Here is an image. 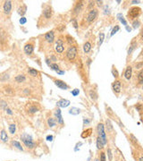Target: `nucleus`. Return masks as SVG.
<instances>
[{
  "mask_svg": "<svg viewBox=\"0 0 143 161\" xmlns=\"http://www.w3.org/2000/svg\"><path fill=\"white\" fill-rule=\"evenodd\" d=\"M26 10H27L26 5H23V9H22V7L18 8V13H19L20 15H24V13H26Z\"/></svg>",
  "mask_w": 143,
  "mask_h": 161,
  "instance_id": "nucleus-42",
  "label": "nucleus"
},
{
  "mask_svg": "<svg viewBox=\"0 0 143 161\" xmlns=\"http://www.w3.org/2000/svg\"><path fill=\"white\" fill-rule=\"evenodd\" d=\"M96 145H97V149H98V150H101V151H102L103 149H104L105 145L103 144L102 141L100 140L99 137H97V140H96Z\"/></svg>",
  "mask_w": 143,
  "mask_h": 161,
  "instance_id": "nucleus-26",
  "label": "nucleus"
},
{
  "mask_svg": "<svg viewBox=\"0 0 143 161\" xmlns=\"http://www.w3.org/2000/svg\"><path fill=\"white\" fill-rule=\"evenodd\" d=\"M105 127H107V132L115 133V130H114V127H113V125H112L111 121L109 120V119H107V120H106V126H105Z\"/></svg>",
  "mask_w": 143,
  "mask_h": 161,
  "instance_id": "nucleus-27",
  "label": "nucleus"
},
{
  "mask_svg": "<svg viewBox=\"0 0 143 161\" xmlns=\"http://www.w3.org/2000/svg\"><path fill=\"white\" fill-rule=\"evenodd\" d=\"M112 89L113 92L115 94L116 96H118L122 91V81L119 79L115 80V81L112 83Z\"/></svg>",
  "mask_w": 143,
  "mask_h": 161,
  "instance_id": "nucleus-13",
  "label": "nucleus"
},
{
  "mask_svg": "<svg viewBox=\"0 0 143 161\" xmlns=\"http://www.w3.org/2000/svg\"><path fill=\"white\" fill-rule=\"evenodd\" d=\"M54 115H55V119L56 121L57 122L58 125H60L61 126L64 125V119H63V116H62V112L60 110V108H56V110H55V113H54Z\"/></svg>",
  "mask_w": 143,
  "mask_h": 161,
  "instance_id": "nucleus-17",
  "label": "nucleus"
},
{
  "mask_svg": "<svg viewBox=\"0 0 143 161\" xmlns=\"http://www.w3.org/2000/svg\"><path fill=\"white\" fill-rule=\"evenodd\" d=\"M93 45L94 43H92V41L90 40H86L83 45H82V50H83V52L84 54H89L91 50H92V48H93Z\"/></svg>",
  "mask_w": 143,
  "mask_h": 161,
  "instance_id": "nucleus-15",
  "label": "nucleus"
},
{
  "mask_svg": "<svg viewBox=\"0 0 143 161\" xmlns=\"http://www.w3.org/2000/svg\"><path fill=\"white\" fill-rule=\"evenodd\" d=\"M112 74H113V76L115 77V80H116V79H119V72H118V71H117V69H116V67L115 66V65H113L112 66Z\"/></svg>",
  "mask_w": 143,
  "mask_h": 161,
  "instance_id": "nucleus-31",
  "label": "nucleus"
},
{
  "mask_svg": "<svg viewBox=\"0 0 143 161\" xmlns=\"http://www.w3.org/2000/svg\"><path fill=\"white\" fill-rule=\"evenodd\" d=\"M94 161H99V158L98 157H97V158H95V160Z\"/></svg>",
  "mask_w": 143,
  "mask_h": 161,
  "instance_id": "nucleus-56",
  "label": "nucleus"
},
{
  "mask_svg": "<svg viewBox=\"0 0 143 161\" xmlns=\"http://www.w3.org/2000/svg\"><path fill=\"white\" fill-rule=\"evenodd\" d=\"M117 17H118V20H120V22L124 25V26H127V22L124 20V18L123 16V14L122 13H118L117 14Z\"/></svg>",
  "mask_w": 143,
  "mask_h": 161,
  "instance_id": "nucleus-40",
  "label": "nucleus"
},
{
  "mask_svg": "<svg viewBox=\"0 0 143 161\" xmlns=\"http://www.w3.org/2000/svg\"><path fill=\"white\" fill-rule=\"evenodd\" d=\"M21 140L23 142L24 146L28 149H33L36 148V142L34 141V140L32 138V136L30 135L29 133H22L21 135Z\"/></svg>",
  "mask_w": 143,
  "mask_h": 161,
  "instance_id": "nucleus-8",
  "label": "nucleus"
},
{
  "mask_svg": "<svg viewBox=\"0 0 143 161\" xmlns=\"http://www.w3.org/2000/svg\"><path fill=\"white\" fill-rule=\"evenodd\" d=\"M69 113L71 115H73V116H77V115H79L80 113V108H77V107H72L71 109H70V111H69Z\"/></svg>",
  "mask_w": 143,
  "mask_h": 161,
  "instance_id": "nucleus-33",
  "label": "nucleus"
},
{
  "mask_svg": "<svg viewBox=\"0 0 143 161\" xmlns=\"http://www.w3.org/2000/svg\"><path fill=\"white\" fill-rule=\"evenodd\" d=\"M26 22V19H25V17H22L21 19H20V23H22V24H24Z\"/></svg>",
  "mask_w": 143,
  "mask_h": 161,
  "instance_id": "nucleus-52",
  "label": "nucleus"
},
{
  "mask_svg": "<svg viewBox=\"0 0 143 161\" xmlns=\"http://www.w3.org/2000/svg\"><path fill=\"white\" fill-rule=\"evenodd\" d=\"M34 48H35V41L33 40H29L23 47V52L26 56H31L34 53Z\"/></svg>",
  "mask_w": 143,
  "mask_h": 161,
  "instance_id": "nucleus-11",
  "label": "nucleus"
},
{
  "mask_svg": "<svg viewBox=\"0 0 143 161\" xmlns=\"http://www.w3.org/2000/svg\"><path fill=\"white\" fill-rule=\"evenodd\" d=\"M88 94H89V97L90 98V99L94 101V102H97L98 99V91H97V89H89V91H88Z\"/></svg>",
  "mask_w": 143,
  "mask_h": 161,
  "instance_id": "nucleus-19",
  "label": "nucleus"
},
{
  "mask_svg": "<svg viewBox=\"0 0 143 161\" xmlns=\"http://www.w3.org/2000/svg\"><path fill=\"white\" fill-rule=\"evenodd\" d=\"M143 72L142 70H139V71L137 72V74H136V77H137V80H138V83L139 85H142L143 83Z\"/></svg>",
  "mask_w": 143,
  "mask_h": 161,
  "instance_id": "nucleus-29",
  "label": "nucleus"
},
{
  "mask_svg": "<svg viewBox=\"0 0 143 161\" xmlns=\"http://www.w3.org/2000/svg\"><path fill=\"white\" fill-rule=\"evenodd\" d=\"M89 123H90V121L88 119V118H83V125H89Z\"/></svg>",
  "mask_w": 143,
  "mask_h": 161,
  "instance_id": "nucleus-47",
  "label": "nucleus"
},
{
  "mask_svg": "<svg viewBox=\"0 0 143 161\" xmlns=\"http://www.w3.org/2000/svg\"><path fill=\"white\" fill-rule=\"evenodd\" d=\"M71 22H72V23L73 27H74L75 29H78V27H79V23H78L77 19H76V18H72Z\"/></svg>",
  "mask_w": 143,
  "mask_h": 161,
  "instance_id": "nucleus-45",
  "label": "nucleus"
},
{
  "mask_svg": "<svg viewBox=\"0 0 143 161\" xmlns=\"http://www.w3.org/2000/svg\"><path fill=\"white\" fill-rule=\"evenodd\" d=\"M14 81L16 82V83H18V84H22V83H24L25 81L27 80V77L26 75H24V74H18V75H16L15 77H14Z\"/></svg>",
  "mask_w": 143,
  "mask_h": 161,
  "instance_id": "nucleus-20",
  "label": "nucleus"
},
{
  "mask_svg": "<svg viewBox=\"0 0 143 161\" xmlns=\"http://www.w3.org/2000/svg\"><path fill=\"white\" fill-rule=\"evenodd\" d=\"M0 140H1V141H3V142H7L9 141L8 134H7V133L5 132V130L4 129L1 130V132H0Z\"/></svg>",
  "mask_w": 143,
  "mask_h": 161,
  "instance_id": "nucleus-23",
  "label": "nucleus"
},
{
  "mask_svg": "<svg viewBox=\"0 0 143 161\" xmlns=\"http://www.w3.org/2000/svg\"><path fill=\"white\" fill-rule=\"evenodd\" d=\"M56 104H57V106L59 107H67L70 104H71V102H70V100H68V99L61 98Z\"/></svg>",
  "mask_w": 143,
  "mask_h": 161,
  "instance_id": "nucleus-22",
  "label": "nucleus"
},
{
  "mask_svg": "<svg viewBox=\"0 0 143 161\" xmlns=\"http://www.w3.org/2000/svg\"><path fill=\"white\" fill-rule=\"evenodd\" d=\"M5 112H6V114H7V115H10V116H12V115L13 114V111H12V109H11V108H9V107H6V108H5Z\"/></svg>",
  "mask_w": 143,
  "mask_h": 161,
  "instance_id": "nucleus-46",
  "label": "nucleus"
},
{
  "mask_svg": "<svg viewBox=\"0 0 143 161\" xmlns=\"http://www.w3.org/2000/svg\"><path fill=\"white\" fill-rule=\"evenodd\" d=\"M12 9H13V4L12 1H4L3 4V11L6 15H9L12 13Z\"/></svg>",
  "mask_w": 143,
  "mask_h": 161,
  "instance_id": "nucleus-16",
  "label": "nucleus"
},
{
  "mask_svg": "<svg viewBox=\"0 0 143 161\" xmlns=\"http://www.w3.org/2000/svg\"><path fill=\"white\" fill-rule=\"evenodd\" d=\"M118 31H120V26H119V25H115V27H114V28H113V30H112L111 37L112 36H114V34H115Z\"/></svg>",
  "mask_w": 143,
  "mask_h": 161,
  "instance_id": "nucleus-44",
  "label": "nucleus"
},
{
  "mask_svg": "<svg viewBox=\"0 0 143 161\" xmlns=\"http://www.w3.org/2000/svg\"><path fill=\"white\" fill-rule=\"evenodd\" d=\"M27 72L28 74L31 76V77H33V78H36L40 75V72L38 71L37 69H34V68H31V67H29L27 69Z\"/></svg>",
  "mask_w": 143,
  "mask_h": 161,
  "instance_id": "nucleus-21",
  "label": "nucleus"
},
{
  "mask_svg": "<svg viewBox=\"0 0 143 161\" xmlns=\"http://www.w3.org/2000/svg\"><path fill=\"white\" fill-rule=\"evenodd\" d=\"M104 40H105V33L100 32L99 33V39H98V47H100L102 45V43L104 42Z\"/></svg>",
  "mask_w": 143,
  "mask_h": 161,
  "instance_id": "nucleus-39",
  "label": "nucleus"
},
{
  "mask_svg": "<svg viewBox=\"0 0 143 161\" xmlns=\"http://www.w3.org/2000/svg\"><path fill=\"white\" fill-rule=\"evenodd\" d=\"M131 3H132V4H139L140 3V1H131Z\"/></svg>",
  "mask_w": 143,
  "mask_h": 161,
  "instance_id": "nucleus-53",
  "label": "nucleus"
},
{
  "mask_svg": "<svg viewBox=\"0 0 143 161\" xmlns=\"http://www.w3.org/2000/svg\"><path fill=\"white\" fill-rule=\"evenodd\" d=\"M115 161H118V160H115Z\"/></svg>",
  "mask_w": 143,
  "mask_h": 161,
  "instance_id": "nucleus-57",
  "label": "nucleus"
},
{
  "mask_svg": "<svg viewBox=\"0 0 143 161\" xmlns=\"http://www.w3.org/2000/svg\"><path fill=\"white\" fill-rule=\"evenodd\" d=\"M135 108L138 110V112H140L141 111V104H139V103L137 104V105L135 106Z\"/></svg>",
  "mask_w": 143,
  "mask_h": 161,
  "instance_id": "nucleus-48",
  "label": "nucleus"
},
{
  "mask_svg": "<svg viewBox=\"0 0 143 161\" xmlns=\"http://www.w3.org/2000/svg\"><path fill=\"white\" fill-rule=\"evenodd\" d=\"M139 47V41H138V38H134L132 39V40L131 41V43L129 45V48H128V50H127V61H129V59H131L132 54L134 53V51L138 48Z\"/></svg>",
  "mask_w": 143,
  "mask_h": 161,
  "instance_id": "nucleus-10",
  "label": "nucleus"
},
{
  "mask_svg": "<svg viewBox=\"0 0 143 161\" xmlns=\"http://www.w3.org/2000/svg\"><path fill=\"white\" fill-rule=\"evenodd\" d=\"M54 16V10L53 7L51 6V4H47L44 5L43 10H42V13L41 16L40 17V22L42 21V27H47L49 22L53 19Z\"/></svg>",
  "mask_w": 143,
  "mask_h": 161,
  "instance_id": "nucleus-3",
  "label": "nucleus"
},
{
  "mask_svg": "<svg viewBox=\"0 0 143 161\" xmlns=\"http://www.w3.org/2000/svg\"><path fill=\"white\" fill-rule=\"evenodd\" d=\"M141 13H142V9L139 6L134 5V6H131L128 9L126 17H127V20L129 22H132L134 20L139 19V17L141 15Z\"/></svg>",
  "mask_w": 143,
  "mask_h": 161,
  "instance_id": "nucleus-6",
  "label": "nucleus"
},
{
  "mask_svg": "<svg viewBox=\"0 0 143 161\" xmlns=\"http://www.w3.org/2000/svg\"><path fill=\"white\" fill-rule=\"evenodd\" d=\"M105 125L103 123H98L97 125V133H98V137L100 138L102 141L103 144L106 146L107 144V133L105 130Z\"/></svg>",
  "mask_w": 143,
  "mask_h": 161,
  "instance_id": "nucleus-9",
  "label": "nucleus"
},
{
  "mask_svg": "<svg viewBox=\"0 0 143 161\" xmlns=\"http://www.w3.org/2000/svg\"><path fill=\"white\" fill-rule=\"evenodd\" d=\"M47 123H48V125L49 128H54L56 125V121L54 117H48Z\"/></svg>",
  "mask_w": 143,
  "mask_h": 161,
  "instance_id": "nucleus-25",
  "label": "nucleus"
},
{
  "mask_svg": "<svg viewBox=\"0 0 143 161\" xmlns=\"http://www.w3.org/2000/svg\"><path fill=\"white\" fill-rule=\"evenodd\" d=\"M131 25H132L133 29H138L141 25V22L139 21V19H137V20H134V21L131 22Z\"/></svg>",
  "mask_w": 143,
  "mask_h": 161,
  "instance_id": "nucleus-32",
  "label": "nucleus"
},
{
  "mask_svg": "<svg viewBox=\"0 0 143 161\" xmlns=\"http://www.w3.org/2000/svg\"><path fill=\"white\" fill-rule=\"evenodd\" d=\"M53 139H54L53 135H48V136H47V141H52Z\"/></svg>",
  "mask_w": 143,
  "mask_h": 161,
  "instance_id": "nucleus-49",
  "label": "nucleus"
},
{
  "mask_svg": "<svg viewBox=\"0 0 143 161\" xmlns=\"http://www.w3.org/2000/svg\"><path fill=\"white\" fill-rule=\"evenodd\" d=\"M36 104L35 103H28V105L26 106V111L28 114L33 115V114H36L37 112L40 111V107Z\"/></svg>",
  "mask_w": 143,
  "mask_h": 161,
  "instance_id": "nucleus-14",
  "label": "nucleus"
},
{
  "mask_svg": "<svg viewBox=\"0 0 143 161\" xmlns=\"http://www.w3.org/2000/svg\"><path fill=\"white\" fill-rule=\"evenodd\" d=\"M107 157H108V160L113 161V152H112L110 148H107Z\"/></svg>",
  "mask_w": 143,
  "mask_h": 161,
  "instance_id": "nucleus-41",
  "label": "nucleus"
},
{
  "mask_svg": "<svg viewBox=\"0 0 143 161\" xmlns=\"http://www.w3.org/2000/svg\"><path fill=\"white\" fill-rule=\"evenodd\" d=\"M138 161H143V157L141 155H139V158H138Z\"/></svg>",
  "mask_w": 143,
  "mask_h": 161,
  "instance_id": "nucleus-55",
  "label": "nucleus"
},
{
  "mask_svg": "<svg viewBox=\"0 0 143 161\" xmlns=\"http://www.w3.org/2000/svg\"><path fill=\"white\" fill-rule=\"evenodd\" d=\"M99 161H107V156H106V153L104 151L100 152V155H99Z\"/></svg>",
  "mask_w": 143,
  "mask_h": 161,
  "instance_id": "nucleus-43",
  "label": "nucleus"
},
{
  "mask_svg": "<svg viewBox=\"0 0 143 161\" xmlns=\"http://www.w3.org/2000/svg\"><path fill=\"white\" fill-rule=\"evenodd\" d=\"M48 65L50 66V68H51L52 70H54V71L58 72L60 70V66H59V64H57V63H50Z\"/></svg>",
  "mask_w": 143,
  "mask_h": 161,
  "instance_id": "nucleus-34",
  "label": "nucleus"
},
{
  "mask_svg": "<svg viewBox=\"0 0 143 161\" xmlns=\"http://www.w3.org/2000/svg\"><path fill=\"white\" fill-rule=\"evenodd\" d=\"M10 79V73L7 72H2L0 73V81H7V80Z\"/></svg>",
  "mask_w": 143,
  "mask_h": 161,
  "instance_id": "nucleus-24",
  "label": "nucleus"
},
{
  "mask_svg": "<svg viewBox=\"0 0 143 161\" xmlns=\"http://www.w3.org/2000/svg\"><path fill=\"white\" fill-rule=\"evenodd\" d=\"M78 93H79V89H75V91H73V92H72V94H73L74 96H76Z\"/></svg>",
  "mask_w": 143,
  "mask_h": 161,
  "instance_id": "nucleus-54",
  "label": "nucleus"
},
{
  "mask_svg": "<svg viewBox=\"0 0 143 161\" xmlns=\"http://www.w3.org/2000/svg\"><path fill=\"white\" fill-rule=\"evenodd\" d=\"M91 132H92V129H91V128L87 129L86 131H83V133L81 134V137H82V138H87V137H89V135L91 134Z\"/></svg>",
  "mask_w": 143,
  "mask_h": 161,
  "instance_id": "nucleus-37",
  "label": "nucleus"
},
{
  "mask_svg": "<svg viewBox=\"0 0 143 161\" xmlns=\"http://www.w3.org/2000/svg\"><path fill=\"white\" fill-rule=\"evenodd\" d=\"M142 66H143V62L142 61H136V62L133 64V67L136 71H139V70H142Z\"/></svg>",
  "mask_w": 143,
  "mask_h": 161,
  "instance_id": "nucleus-30",
  "label": "nucleus"
},
{
  "mask_svg": "<svg viewBox=\"0 0 143 161\" xmlns=\"http://www.w3.org/2000/svg\"><path fill=\"white\" fill-rule=\"evenodd\" d=\"M95 3H96V4L98 5V6H102L103 5V1H95Z\"/></svg>",
  "mask_w": 143,
  "mask_h": 161,
  "instance_id": "nucleus-51",
  "label": "nucleus"
},
{
  "mask_svg": "<svg viewBox=\"0 0 143 161\" xmlns=\"http://www.w3.org/2000/svg\"><path fill=\"white\" fill-rule=\"evenodd\" d=\"M98 15H99V11L98 8H93L91 10H89L87 13H85L84 16L80 22V27L81 28H88L89 25L96 22L98 20Z\"/></svg>",
  "mask_w": 143,
  "mask_h": 161,
  "instance_id": "nucleus-1",
  "label": "nucleus"
},
{
  "mask_svg": "<svg viewBox=\"0 0 143 161\" xmlns=\"http://www.w3.org/2000/svg\"><path fill=\"white\" fill-rule=\"evenodd\" d=\"M23 93H25L26 95H29V94L31 93V89H23Z\"/></svg>",
  "mask_w": 143,
  "mask_h": 161,
  "instance_id": "nucleus-50",
  "label": "nucleus"
},
{
  "mask_svg": "<svg viewBox=\"0 0 143 161\" xmlns=\"http://www.w3.org/2000/svg\"><path fill=\"white\" fill-rule=\"evenodd\" d=\"M79 56V49L77 44L67 46L66 49L64 51V57L67 61L71 64H74Z\"/></svg>",
  "mask_w": 143,
  "mask_h": 161,
  "instance_id": "nucleus-4",
  "label": "nucleus"
},
{
  "mask_svg": "<svg viewBox=\"0 0 143 161\" xmlns=\"http://www.w3.org/2000/svg\"><path fill=\"white\" fill-rule=\"evenodd\" d=\"M9 133L11 134H14L15 133V132H16V125L15 124H11V125H9Z\"/></svg>",
  "mask_w": 143,
  "mask_h": 161,
  "instance_id": "nucleus-36",
  "label": "nucleus"
},
{
  "mask_svg": "<svg viewBox=\"0 0 143 161\" xmlns=\"http://www.w3.org/2000/svg\"><path fill=\"white\" fill-rule=\"evenodd\" d=\"M52 80H53L54 83L55 85L59 88L60 89H64V90H66V89H70V86L67 84L66 82L64 81V80H60V79H55V78H51Z\"/></svg>",
  "mask_w": 143,
  "mask_h": 161,
  "instance_id": "nucleus-12",
  "label": "nucleus"
},
{
  "mask_svg": "<svg viewBox=\"0 0 143 161\" xmlns=\"http://www.w3.org/2000/svg\"><path fill=\"white\" fill-rule=\"evenodd\" d=\"M130 138H131V141L133 143L134 145H139V142L138 139L136 138L133 134H131V133L130 134Z\"/></svg>",
  "mask_w": 143,
  "mask_h": 161,
  "instance_id": "nucleus-38",
  "label": "nucleus"
},
{
  "mask_svg": "<svg viewBox=\"0 0 143 161\" xmlns=\"http://www.w3.org/2000/svg\"><path fill=\"white\" fill-rule=\"evenodd\" d=\"M87 3H88V4H86V5H87V11L95 8V6H96L95 1H89V2H87Z\"/></svg>",
  "mask_w": 143,
  "mask_h": 161,
  "instance_id": "nucleus-35",
  "label": "nucleus"
},
{
  "mask_svg": "<svg viewBox=\"0 0 143 161\" xmlns=\"http://www.w3.org/2000/svg\"><path fill=\"white\" fill-rule=\"evenodd\" d=\"M55 40H56V32L54 30H51V31L46 32L44 35L41 36L40 40V50H43L45 51L46 50V46H52L55 42Z\"/></svg>",
  "mask_w": 143,
  "mask_h": 161,
  "instance_id": "nucleus-2",
  "label": "nucleus"
},
{
  "mask_svg": "<svg viewBox=\"0 0 143 161\" xmlns=\"http://www.w3.org/2000/svg\"><path fill=\"white\" fill-rule=\"evenodd\" d=\"M87 4V2L86 1H76L72 9V18H76L80 15L81 13H83L84 11V7L85 5Z\"/></svg>",
  "mask_w": 143,
  "mask_h": 161,
  "instance_id": "nucleus-7",
  "label": "nucleus"
},
{
  "mask_svg": "<svg viewBox=\"0 0 143 161\" xmlns=\"http://www.w3.org/2000/svg\"><path fill=\"white\" fill-rule=\"evenodd\" d=\"M123 75H124V78L127 80H131V78H132V65L131 64H128L126 66Z\"/></svg>",
  "mask_w": 143,
  "mask_h": 161,
  "instance_id": "nucleus-18",
  "label": "nucleus"
},
{
  "mask_svg": "<svg viewBox=\"0 0 143 161\" xmlns=\"http://www.w3.org/2000/svg\"><path fill=\"white\" fill-rule=\"evenodd\" d=\"M12 145H13V148H15V149H17L18 150H21V151H23V148H22V144L19 142V141H12Z\"/></svg>",
  "mask_w": 143,
  "mask_h": 161,
  "instance_id": "nucleus-28",
  "label": "nucleus"
},
{
  "mask_svg": "<svg viewBox=\"0 0 143 161\" xmlns=\"http://www.w3.org/2000/svg\"><path fill=\"white\" fill-rule=\"evenodd\" d=\"M66 48L67 45L66 42H65V40H64V36L59 35L57 38H56L55 42H54L53 44V48L56 56H62V55H64Z\"/></svg>",
  "mask_w": 143,
  "mask_h": 161,
  "instance_id": "nucleus-5",
  "label": "nucleus"
}]
</instances>
